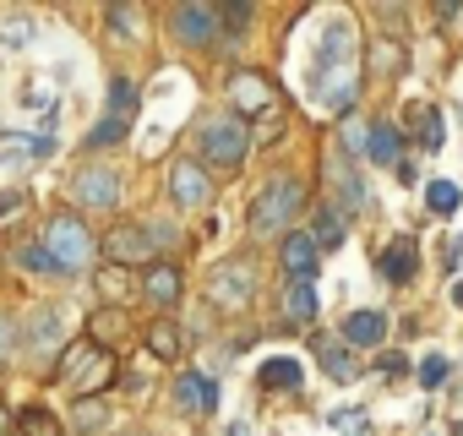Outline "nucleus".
<instances>
[{"mask_svg":"<svg viewBox=\"0 0 463 436\" xmlns=\"http://www.w3.org/2000/svg\"><path fill=\"white\" fill-rule=\"evenodd\" d=\"M441 376H447V360H441V355H430V360H420V382H425V387H436Z\"/></svg>","mask_w":463,"mask_h":436,"instance_id":"72a5a7b5","label":"nucleus"},{"mask_svg":"<svg viewBox=\"0 0 463 436\" xmlns=\"http://www.w3.org/2000/svg\"><path fill=\"white\" fill-rule=\"evenodd\" d=\"M142 295L158 300V306H175V300H180V273H175L169 262H153V268L142 273Z\"/></svg>","mask_w":463,"mask_h":436,"instance_id":"dca6fc26","label":"nucleus"},{"mask_svg":"<svg viewBox=\"0 0 463 436\" xmlns=\"http://www.w3.org/2000/svg\"><path fill=\"white\" fill-rule=\"evenodd\" d=\"M169 196H175V207H185V213L207 207V202H213V180H207V169L191 164V158H180V164L169 169Z\"/></svg>","mask_w":463,"mask_h":436,"instance_id":"1a4fd4ad","label":"nucleus"},{"mask_svg":"<svg viewBox=\"0 0 463 436\" xmlns=\"http://www.w3.org/2000/svg\"><path fill=\"white\" fill-rule=\"evenodd\" d=\"M284 317H289V322H311V317H317V289H311V284H289Z\"/></svg>","mask_w":463,"mask_h":436,"instance_id":"412c9836","label":"nucleus"},{"mask_svg":"<svg viewBox=\"0 0 463 436\" xmlns=\"http://www.w3.org/2000/svg\"><path fill=\"white\" fill-rule=\"evenodd\" d=\"M169 33L180 39V44H191V50H202V44H213L218 39V6H175L169 12Z\"/></svg>","mask_w":463,"mask_h":436,"instance_id":"6e6552de","label":"nucleus"},{"mask_svg":"<svg viewBox=\"0 0 463 436\" xmlns=\"http://www.w3.org/2000/svg\"><path fill=\"white\" fill-rule=\"evenodd\" d=\"M311 82H317V99L333 104V109H344V104L354 99V28H344V23L327 28V39H322V50H317Z\"/></svg>","mask_w":463,"mask_h":436,"instance_id":"f257e3e1","label":"nucleus"},{"mask_svg":"<svg viewBox=\"0 0 463 436\" xmlns=\"http://www.w3.org/2000/svg\"><path fill=\"white\" fill-rule=\"evenodd\" d=\"M17 207H23V196H17V191H0V218H12Z\"/></svg>","mask_w":463,"mask_h":436,"instance_id":"c9c22d12","label":"nucleus"},{"mask_svg":"<svg viewBox=\"0 0 463 436\" xmlns=\"http://www.w3.org/2000/svg\"><path fill=\"white\" fill-rule=\"evenodd\" d=\"M71 196H77V207H88V213H115V207H120V175H115L109 164H88V169H77Z\"/></svg>","mask_w":463,"mask_h":436,"instance_id":"423d86ee","label":"nucleus"},{"mask_svg":"<svg viewBox=\"0 0 463 436\" xmlns=\"http://www.w3.org/2000/svg\"><path fill=\"white\" fill-rule=\"evenodd\" d=\"M387 338V322H382V311H349L344 317V344H360V349H371V344H382Z\"/></svg>","mask_w":463,"mask_h":436,"instance_id":"4468645a","label":"nucleus"},{"mask_svg":"<svg viewBox=\"0 0 463 436\" xmlns=\"http://www.w3.org/2000/svg\"><path fill=\"white\" fill-rule=\"evenodd\" d=\"M246 153H251V126H246V115H218V120L202 126V158H207L213 169H241Z\"/></svg>","mask_w":463,"mask_h":436,"instance_id":"20e7f679","label":"nucleus"},{"mask_svg":"<svg viewBox=\"0 0 463 436\" xmlns=\"http://www.w3.org/2000/svg\"><path fill=\"white\" fill-rule=\"evenodd\" d=\"M251 295H257V268L251 262H223L207 279V300L218 311H241V306H251Z\"/></svg>","mask_w":463,"mask_h":436,"instance_id":"39448f33","label":"nucleus"},{"mask_svg":"<svg viewBox=\"0 0 463 436\" xmlns=\"http://www.w3.org/2000/svg\"><path fill=\"white\" fill-rule=\"evenodd\" d=\"M229 99H235L246 115H257V109H268V104H273V88H268V77H257V71H241L235 82H229Z\"/></svg>","mask_w":463,"mask_h":436,"instance_id":"ddd939ff","label":"nucleus"},{"mask_svg":"<svg viewBox=\"0 0 463 436\" xmlns=\"http://www.w3.org/2000/svg\"><path fill=\"white\" fill-rule=\"evenodd\" d=\"M23 344H28V355H61L66 349V306H33L23 317Z\"/></svg>","mask_w":463,"mask_h":436,"instance_id":"0eeeda50","label":"nucleus"},{"mask_svg":"<svg viewBox=\"0 0 463 436\" xmlns=\"http://www.w3.org/2000/svg\"><path fill=\"white\" fill-rule=\"evenodd\" d=\"M104 251H109V268H137V262H147L153 257V241H147V230L142 224H115L109 235H104Z\"/></svg>","mask_w":463,"mask_h":436,"instance_id":"9d476101","label":"nucleus"},{"mask_svg":"<svg viewBox=\"0 0 463 436\" xmlns=\"http://www.w3.org/2000/svg\"><path fill=\"white\" fill-rule=\"evenodd\" d=\"M425 202H430V213H452L458 207V185L452 180H430L425 185Z\"/></svg>","mask_w":463,"mask_h":436,"instance_id":"cd10ccee","label":"nucleus"},{"mask_svg":"<svg viewBox=\"0 0 463 436\" xmlns=\"http://www.w3.org/2000/svg\"><path fill=\"white\" fill-rule=\"evenodd\" d=\"M120 327H126V322H120L115 311H99V317H93V349H99L104 338H120Z\"/></svg>","mask_w":463,"mask_h":436,"instance_id":"c756f323","label":"nucleus"},{"mask_svg":"<svg viewBox=\"0 0 463 436\" xmlns=\"http://www.w3.org/2000/svg\"><path fill=\"white\" fill-rule=\"evenodd\" d=\"M382 273H387L392 284H409V279H414V241H409V235H398V241L382 246Z\"/></svg>","mask_w":463,"mask_h":436,"instance_id":"2eb2a0df","label":"nucleus"},{"mask_svg":"<svg viewBox=\"0 0 463 436\" xmlns=\"http://www.w3.org/2000/svg\"><path fill=\"white\" fill-rule=\"evenodd\" d=\"M185 349V333L175 327V322H153L147 327V355H158V360H175Z\"/></svg>","mask_w":463,"mask_h":436,"instance_id":"f3484780","label":"nucleus"},{"mask_svg":"<svg viewBox=\"0 0 463 436\" xmlns=\"http://www.w3.org/2000/svg\"><path fill=\"white\" fill-rule=\"evenodd\" d=\"M131 109H137V88H131L126 77H115V82H109V115L131 120Z\"/></svg>","mask_w":463,"mask_h":436,"instance_id":"bb28decb","label":"nucleus"},{"mask_svg":"<svg viewBox=\"0 0 463 436\" xmlns=\"http://www.w3.org/2000/svg\"><path fill=\"white\" fill-rule=\"evenodd\" d=\"M44 257L55 262V273H88L93 268V235H88V224H82V218L77 213H55L50 218V224H44Z\"/></svg>","mask_w":463,"mask_h":436,"instance_id":"f03ea898","label":"nucleus"},{"mask_svg":"<svg viewBox=\"0 0 463 436\" xmlns=\"http://www.w3.org/2000/svg\"><path fill=\"white\" fill-rule=\"evenodd\" d=\"M344 142H349V153L365 147V126H360V120H344Z\"/></svg>","mask_w":463,"mask_h":436,"instance_id":"f704fd0d","label":"nucleus"},{"mask_svg":"<svg viewBox=\"0 0 463 436\" xmlns=\"http://www.w3.org/2000/svg\"><path fill=\"white\" fill-rule=\"evenodd\" d=\"M279 262H284V273H289L295 284H311V279H317V268H322V246L311 241V230H289V235H284Z\"/></svg>","mask_w":463,"mask_h":436,"instance_id":"9b49d317","label":"nucleus"},{"mask_svg":"<svg viewBox=\"0 0 463 436\" xmlns=\"http://www.w3.org/2000/svg\"><path fill=\"white\" fill-rule=\"evenodd\" d=\"M322 365H327L338 382H349V376H354V360H349V355H338L333 344H322Z\"/></svg>","mask_w":463,"mask_h":436,"instance_id":"7c9ffc66","label":"nucleus"},{"mask_svg":"<svg viewBox=\"0 0 463 436\" xmlns=\"http://www.w3.org/2000/svg\"><path fill=\"white\" fill-rule=\"evenodd\" d=\"M6 431H12V420H6V409H0V436H6Z\"/></svg>","mask_w":463,"mask_h":436,"instance_id":"e433bc0d","label":"nucleus"},{"mask_svg":"<svg viewBox=\"0 0 463 436\" xmlns=\"http://www.w3.org/2000/svg\"><path fill=\"white\" fill-rule=\"evenodd\" d=\"M126 131H131V120H120V115H104L93 131H88V147L99 153V147H115V142H126Z\"/></svg>","mask_w":463,"mask_h":436,"instance_id":"5701e85b","label":"nucleus"},{"mask_svg":"<svg viewBox=\"0 0 463 436\" xmlns=\"http://www.w3.org/2000/svg\"><path fill=\"white\" fill-rule=\"evenodd\" d=\"M175 403H180V409H191V414H207V409L218 403L213 376H202V371H180V382H175Z\"/></svg>","mask_w":463,"mask_h":436,"instance_id":"f8f14e48","label":"nucleus"},{"mask_svg":"<svg viewBox=\"0 0 463 436\" xmlns=\"http://www.w3.org/2000/svg\"><path fill=\"white\" fill-rule=\"evenodd\" d=\"M257 382L273 387V393H289V387H300V365H295V360H268Z\"/></svg>","mask_w":463,"mask_h":436,"instance_id":"4be33fe9","label":"nucleus"},{"mask_svg":"<svg viewBox=\"0 0 463 436\" xmlns=\"http://www.w3.org/2000/svg\"><path fill=\"white\" fill-rule=\"evenodd\" d=\"M365 147H371L376 164H392V158L403 153V137H398V126H371V131H365Z\"/></svg>","mask_w":463,"mask_h":436,"instance_id":"a211bd4d","label":"nucleus"},{"mask_svg":"<svg viewBox=\"0 0 463 436\" xmlns=\"http://www.w3.org/2000/svg\"><path fill=\"white\" fill-rule=\"evenodd\" d=\"M109 28H115L126 44H137V39H142V17H137V6H109Z\"/></svg>","mask_w":463,"mask_h":436,"instance_id":"a878e982","label":"nucleus"},{"mask_svg":"<svg viewBox=\"0 0 463 436\" xmlns=\"http://www.w3.org/2000/svg\"><path fill=\"white\" fill-rule=\"evenodd\" d=\"M306 213V185L300 180H273L262 185V196L251 202V235H279Z\"/></svg>","mask_w":463,"mask_h":436,"instance_id":"7ed1b4c3","label":"nucleus"},{"mask_svg":"<svg viewBox=\"0 0 463 436\" xmlns=\"http://www.w3.org/2000/svg\"><path fill=\"white\" fill-rule=\"evenodd\" d=\"M311 241H317V246H338V241H344V213H338V207H317Z\"/></svg>","mask_w":463,"mask_h":436,"instance_id":"393cba45","label":"nucleus"},{"mask_svg":"<svg viewBox=\"0 0 463 436\" xmlns=\"http://www.w3.org/2000/svg\"><path fill=\"white\" fill-rule=\"evenodd\" d=\"M17 268H28V273H39V279L55 273V262L44 257V246H23V251H17Z\"/></svg>","mask_w":463,"mask_h":436,"instance_id":"c85d7f7f","label":"nucleus"},{"mask_svg":"<svg viewBox=\"0 0 463 436\" xmlns=\"http://www.w3.org/2000/svg\"><path fill=\"white\" fill-rule=\"evenodd\" d=\"M28 33H33L28 23H6V28H0V44H6V50H23V44H28Z\"/></svg>","mask_w":463,"mask_h":436,"instance_id":"473e14b6","label":"nucleus"},{"mask_svg":"<svg viewBox=\"0 0 463 436\" xmlns=\"http://www.w3.org/2000/svg\"><path fill=\"white\" fill-rule=\"evenodd\" d=\"M17 436H61V420L50 409H23L17 414Z\"/></svg>","mask_w":463,"mask_h":436,"instance_id":"b1692460","label":"nucleus"},{"mask_svg":"<svg viewBox=\"0 0 463 436\" xmlns=\"http://www.w3.org/2000/svg\"><path fill=\"white\" fill-rule=\"evenodd\" d=\"M71 425L77 431H104L109 425V403L104 398H77L71 403Z\"/></svg>","mask_w":463,"mask_h":436,"instance_id":"aec40b11","label":"nucleus"},{"mask_svg":"<svg viewBox=\"0 0 463 436\" xmlns=\"http://www.w3.org/2000/svg\"><path fill=\"white\" fill-rule=\"evenodd\" d=\"M93 289L120 306V300H131V273H126V268H99V273H93Z\"/></svg>","mask_w":463,"mask_h":436,"instance_id":"6ab92c4d","label":"nucleus"},{"mask_svg":"<svg viewBox=\"0 0 463 436\" xmlns=\"http://www.w3.org/2000/svg\"><path fill=\"white\" fill-rule=\"evenodd\" d=\"M12 349H17V322H12L6 311H0V365L12 360Z\"/></svg>","mask_w":463,"mask_h":436,"instance_id":"2f4dec72","label":"nucleus"}]
</instances>
